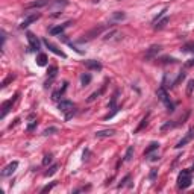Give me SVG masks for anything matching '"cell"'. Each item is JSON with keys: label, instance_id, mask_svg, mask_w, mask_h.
Here are the masks:
<instances>
[{"label": "cell", "instance_id": "6da1fadb", "mask_svg": "<svg viewBox=\"0 0 194 194\" xmlns=\"http://www.w3.org/2000/svg\"><path fill=\"white\" fill-rule=\"evenodd\" d=\"M156 95H158V99L165 105V108H167L168 112H173V111H174V105H173L171 100H170V97H168V94H167V91H165V86H159L158 91H156Z\"/></svg>", "mask_w": 194, "mask_h": 194}, {"label": "cell", "instance_id": "7a4b0ae2", "mask_svg": "<svg viewBox=\"0 0 194 194\" xmlns=\"http://www.w3.org/2000/svg\"><path fill=\"white\" fill-rule=\"evenodd\" d=\"M191 185V170H182L179 173V177H177V186L185 189Z\"/></svg>", "mask_w": 194, "mask_h": 194}, {"label": "cell", "instance_id": "3957f363", "mask_svg": "<svg viewBox=\"0 0 194 194\" xmlns=\"http://www.w3.org/2000/svg\"><path fill=\"white\" fill-rule=\"evenodd\" d=\"M17 97H18V94H15L12 99H9V100H6L3 105H2V112H0V118H5L6 117V114L9 112V109L12 108V105L15 103V100H17Z\"/></svg>", "mask_w": 194, "mask_h": 194}, {"label": "cell", "instance_id": "277c9868", "mask_svg": "<svg viewBox=\"0 0 194 194\" xmlns=\"http://www.w3.org/2000/svg\"><path fill=\"white\" fill-rule=\"evenodd\" d=\"M26 37H27V41H29V46H31V50H34V52H38L40 50V47H41V43H40V40L34 35V34H31V32H27L26 34Z\"/></svg>", "mask_w": 194, "mask_h": 194}, {"label": "cell", "instance_id": "5b68a950", "mask_svg": "<svg viewBox=\"0 0 194 194\" xmlns=\"http://www.w3.org/2000/svg\"><path fill=\"white\" fill-rule=\"evenodd\" d=\"M43 43H44V44H46V47H47V49H49L52 53H55L56 56H61V58H67V55H65V53H64L61 49H58V47H56L53 43H50L47 38H44V40H43Z\"/></svg>", "mask_w": 194, "mask_h": 194}, {"label": "cell", "instance_id": "8992f818", "mask_svg": "<svg viewBox=\"0 0 194 194\" xmlns=\"http://www.w3.org/2000/svg\"><path fill=\"white\" fill-rule=\"evenodd\" d=\"M58 109H59L61 112H64V114H68V112H71V111L74 109V105H73V102H70V100H61L59 105H58Z\"/></svg>", "mask_w": 194, "mask_h": 194}, {"label": "cell", "instance_id": "52a82bcc", "mask_svg": "<svg viewBox=\"0 0 194 194\" xmlns=\"http://www.w3.org/2000/svg\"><path fill=\"white\" fill-rule=\"evenodd\" d=\"M83 65H85V68H88V70H94V71H100L103 67H102V64L99 62V61H94V59H89V61H83Z\"/></svg>", "mask_w": 194, "mask_h": 194}, {"label": "cell", "instance_id": "ba28073f", "mask_svg": "<svg viewBox=\"0 0 194 194\" xmlns=\"http://www.w3.org/2000/svg\"><path fill=\"white\" fill-rule=\"evenodd\" d=\"M17 167H18V162L17 161H12L11 164H8L3 170H2V177H6V176H11L15 170H17Z\"/></svg>", "mask_w": 194, "mask_h": 194}, {"label": "cell", "instance_id": "9c48e42d", "mask_svg": "<svg viewBox=\"0 0 194 194\" xmlns=\"http://www.w3.org/2000/svg\"><path fill=\"white\" fill-rule=\"evenodd\" d=\"M105 41H118V40H121L123 38V35H121V32L120 31H111V32H108L105 37Z\"/></svg>", "mask_w": 194, "mask_h": 194}, {"label": "cell", "instance_id": "30bf717a", "mask_svg": "<svg viewBox=\"0 0 194 194\" xmlns=\"http://www.w3.org/2000/svg\"><path fill=\"white\" fill-rule=\"evenodd\" d=\"M192 137H194V129H189V131H188V134H186V135H185V137H183V138H182V140H180L177 144H176V147H177V149H180V147L186 146V144H188V143L192 140Z\"/></svg>", "mask_w": 194, "mask_h": 194}, {"label": "cell", "instance_id": "8fae6325", "mask_svg": "<svg viewBox=\"0 0 194 194\" xmlns=\"http://www.w3.org/2000/svg\"><path fill=\"white\" fill-rule=\"evenodd\" d=\"M49 3H50V0H37V2L27 3V5H26V9H34V8H43V6H47Z\"/></svg>", "mask_w": 194, "mask_h": 194}, {"label": "cell", "instance_id": "7c38bea8", "mask_svg": "<svg viewBox=\"0 0 194 194\" xmlns=\"http://www.w3.org/2000/svg\"><path fill=\"white\" fill-rule=\"evenodd\" d=\"M40 17H41V14H32V15L26 17V18L23 20V23H21V27H23V29H24V27H27L29 24H32L34 21H37Z\"/></svg>", "mask_w": 194, "mask_h": 194}, {"label": "cell", "instance_id": "4fadbf2b", "mask_svg": "<svg viewBox=\"0 0 194 194\" xmlns=\"http://www.w3.org/2000/svg\"><path fill=\"white\" fill-rule=\"evenodd\" d=\"M102 31H103V26H99V27H94V29H92L91 32H88V34H86V37H85V38H82L80 41H82V43H83V41H88V40L94 38L95 35H99V34H100Z\"/></svg>", "mask_w": 194, "mask_h": 194}, {"label": "cell", "instance_id": "5bb4252c", "mask_svg": "<svg viewBox=\"0 0 194 194\" xmlns=\"http://www.w3.org/2000/svg\"><path fill=\"white\" fill-rule=\"evenodd\" d=\"M68 24H71V21H67V23H64V24L55 26V27H52V29H50V34H52V35H61V34L64 32V29H65Z\"/></svg>", "mask_w": 194, "mask_h": 194}, {"label": "cell", "instance_id": "9a60e30c", "mask_svg": "<svg viewBox=\"0 0 194 194\" xmlns=\"http://www.w3.org/2000/svg\"><path fill=\"white\" fill-rule=\"evenodd\" d=\"M159 50H161V46H158V44H155V46H152L147 52H146V59H150V58H153L155 55H158L159 53Z\"/></svg>", "mask_w": 194, "mask_h": 194}, {"label": "cell", "instance_id": "2e32d148", "mask_svg": "<svg viewBox=\"0 0 194 194\" xmlns=\"http://www.w3.org/2000/svg\"><path fill=\"white\" fill-rule=\"evenodd\" d=\"M112 135H115V129H105V131L95 132L97 138H105V137H112Z\"/></svg>", "mask_w": 194, "mask_h": 194}, {"label": "cell", "instance_id": "e0dca14e", "mask_svg": "<svg viewBox=\"0 0 194 194\" xmlns=\"http://www.w3.org/2000/svg\"><path fill=\"white\" fill-rule=\"evenodd\" d=\"M67 85H68V83H67V82H64V83H62V88L56 89V91L52 94V99H53V100H59V99H61V95H62V94H64V91L67 89Z\"/></svg>", "mask_w": 194, "mask_h": 194}, {"label": "cell", "instance_id": "ac0fdd59", "mask_svg": "<svg viewBox=\"0 0 194 194\" xmlns=\"http://www.w3.org/2000/svg\"><path fill=\"white\" fill-rule=\"evenodd\" d=\"M68 5V2H67V0H50V3H49V6L50 8H64V6H67Z\"/></svg>", "mask_w": 194, "mask_h": 194}, {"label": "cell", "instance_id": "d6986e66", "mask_svg": "<svg viewBox=\"0 0 194 194\" xmlns=\"http://www.w3.org/2000/svg\"><path fill=\"white\" fill-rule=\"evenodd\" d=\"M37 64H38L40 67H44V65L47 64V56H46L44 53H40V55L37 56Z\"/></svg>", "mask_w": 194, "mask_h": 194}, {"label": "cell", "instance_id": "ffe728a7", "mask_svg": "<svg viewBox=\"0 0 194 194\" xmlns=\"http://www.w3.org/2000/svg\"><path fill=\"white\" fill-rule=\"evenodd\" d=\"M103 91H105V85H103V86H102V88H100L99 91H95V92H92V94H91V95L88 97V102H94V100H95L97 97H99V95H100V94H102Z\"/></svg>", "mask_w": 194, "mask_h": 194}, {"label": "cell", "instance_id": "44dd1931", "mask_svg": "<svg viewBox=\"0 0 194 194\" xmlns=\"http://www.w3.org/2000/svg\"><path fill=\"white\" fill-rule=\"evenodd\" d=\"M158 147H159V143H150V146L144 150V155H150L152 152L158 150Z\"/></svg>", "mask_w": 194, "mask_h": 194}, {"label": "cell", "instance_id": "7402d4cb", "mask_svg": "<svg viewBox=\"0 0 194 194\" xmlns=\"http://www.w3.org/2000/svg\"><path fill=\"white\" fill-rule=\"evenodd\" d=\"M132 156H134V147L131 146V147H128V150H126V155H124V159H123V162H128V161H131V159H132Z\"/></svg>", "mask_w": 194, "mask_h": 194}, {"label": "cell", "instance_id": "603a6c76", "mask_svg": "<svg viewBox=\"0 0 194 194\" xmlns=\"http://www.w3.org/2000/svg\"><path fill=\"white\" fill-rule=\"evenodd\" d=\"M80 82H82V85H83V86H86V85L91 82V74H89V73H85V74H82V77H80Z\"/></svg>", "mask_w": 194, "mask_h": 194}, {"label": "cell", "instance_id": "cb8c5ba5", "mask_svg": "<svg viewBox=\"0 0 194 194\" xmlns=\"http://www.w3.org/2000/svg\"><path fill=\"white\" fill-rule=\"evenodd\" d=\"M192 91H194V79L188 80V85H186V95H192Z\"/></svg>", "mask_w": 194, "mask_h": 194}, {"label": "cell", "instance_id": "d4e9b609", "mask_svg": "<svg viewBox=\"0 0 194 194\" xmlns=\"http://www.w3.org/2000/svg\"><path fill=\"white\" fill-rule=\"evenodd\" d=\"M170 21V18L168 17H165V18H162L161 21H158V24H155V29H162V27H165V24Z\"/></svg>", "mask_w": 194, "mask_h": 194}, {"label": "cell", "instance_id": "484cf974", "mask_svg": "<svg viewBox=\"0 0 194 194\" xmlns=\"http://www.w3.org/2000/svg\"><path fill=\"white\" fill-rule=\"evenodd\" d=\"M147 123H149V114H147V115H146V117L141 120V123H140V126L137 128V131H135V132H140L141 129H144V126H147Z\"/></svg>", "mask_w": 194, "mask_h": 194}, {"label": "cell", "instance_id": "4316f807", "mask_svg": "<svg viewBox=\"0 0 194 194\" xmlns=\"http://www.w3.org/2000/svg\"><path fill=\"white\" fill-rule=\"evenodd\" d=\"M124 18H126V14L124 12H120V11L114 12V15H112V20H124Z\"/></svg>", "mask_w": 194, "mask_h": 194}, {"label": "cell", "instance_id": "83f0119b", "mask_svg": "<svg viewBox=\"0 0 194 194\" xmlns=\"http://www.w3.org/2000/svg\"><path fill=\"white\" fill-rule=\"evenodd\" d=\"M58 168H59V165H56V164H55V165H52V167H50V168H49V170L46 171V176L49 177V176H52V174H55V173L58 171Z\"/></svg>", "mask_w": 194, "mask_h": 194}, {"label": "cell", "instance_id": "f1b7e54d", "mask_svg": "<svg viewBox=\"0 0 194 194\" xmlns=\"http://www.w3.org/2000/svg\"><path fill=\"white\" fill-rule=\"evenodd\" d=\"M117 97H118V91H115V94L112 95V99H111V102H109V105H108V108H115V102H117Z\"/></svg>", "mask_w": 194, "mask_h": 194}, {"label": "cell", "instance_id": "f546056e", "mask_svg": "<svg viewBox=\"0 0 194 194\" xmlns=\"http://www.w3.org/2000/svg\"><path fill=\"white\" fill-rule=\"evenodd\" d=\"M185 74H186L185 71H180V73H179V76H177V79H176V80L173 82V86H176V85H177L179 82H182V80L185 79Z\"/></svg>", "mask_w": 194, "mask_h": 194}, {"label": "cell", "instance_id": "4dcf8cb0", "mask_svg": "<svg viewBox=\"0 0 194 194\" xmlns=\"http://www.w3.org/2000/svg\"><path fill=\"white\" fill-rule=\"evenodd\" d=\"M118 109H120L118 106H115V108H112V111H111V112H109L108 115H105V120H109V118H112V117H114V115H115V114L118 112Z\"/></svg>", "mask_w": 194, "mask_h": 194}, {"label": "cell", "instance_id": "1f68e13d", "mask_svg": "<svg viewBox=\"0 0 194 194\" xmlns=\"http://www.w3.org/2000/svg\"><path fill=\"white\" fill-rule=\"evenodd\" d=\"M14 79H15V76H12V74H11V76H8V77H6V79H5V80L2 82V85H0V86H2V88H5V86H6V85H8L9 82H12Z\"/></svg>", "mask_w": 194, "mask_h": 194}, {"label": "cell", "instance_id": "d6a6232c", "mask_svg": "<svg viewBox=\"0 0 194 194\" xmlns=\"http://www.w3.org/2000/svg\"><path fill=\"white\" fill-rule=\"evenodd\" d=\"M182 52H194V43H189L182 47Z\"/></svg>", "mask_w": 194, "mask_h": 194}, {"label": "cell", "instance_id": "836d02e7", "mask_svg": "<svg viewBox=\"0 0 194 194\" xmlns=\"http://www.w3.org/2000/svg\"><path fill=\"white\" fill-rule=\"evenodd\" d=\"M165 12H167V8H164V9H162V11H161V12H159V14H158L155 18H153V21H152V23H153V24H156V23H158V20H159V18H161V17H162Z\"/></svg>", "mask_w": 194, "mask_h": 194}, {"label": "cell", "instance_id": "e575fe53", "mask_svg": "<svg viewBox=\"0 0 194 194\" xmlns=\"http://www.w3.org/2000/svg\"><path fill=\"white\" fill-rule=\"evenodd\" d=\"M56 73H58V68H56V67H50V70H49V76H50V79H55Z\"/></svg>", "mask_w": 194, "mask_h": 194}, {"label": "cell", "instance_id": "d590c367", "mask_svg": "<svg viewBox=\"0 0 194 194\" xmlns=\"http://www.w3.org/2000/svg\"><path fill=\"white\" fill-rule=\"evenodd\" d=\"M52 159H53V156H52V155H46V156H44V159H43V165H49V164L52 162Z\"/></svg>", "mask_w": 194, "mask_h": 194}, {"label": "cell", "instance_id": "8d00e7d4", "mask_svg": "<svg viewBox=\"0 0 194 194\" xmlns=\"http://www.w3.org/2000/svg\"><path fill=\"white\" fill-rule=\"evenodd\" d=\"M55 185H56V182H52V183H49V185H46V186H44V188L41 189V192H47V191H50V189H52V188H53Z\"/></svg>", "mask_w": 194, "mask_h": 194}, {"label": "cell", "instance_id": "74e56055", "mask_svg": "<svg viewBox=\"0 0 194 194\" xmlns=\"http://www.w3.org/2000/svg\"><path fill=\"white\" fill-rule=\"evenodd\" d=\"M53 132H58V129H56V128H49V129H46L43 134H44V135H52Z\"/></svg>", "mask_w": 194, "mask_h": 194}, {"label": "cell", "instance_id": "f35d334b", "mask_svg": "<svg viewBox=\"0 0 194 194\" xmlns=\"http://www.w3.org/2000/svg\"><path fill=\"white\" fill-rule=\"evenodd\" d=\"M129 180H131V174H128V176H126V177H124V179H123V180L120 182V185H118V188H121V186H124V185H126V182H129Z\"/></svg>", "mask_w": 194, "mask_h": 194}, {"label": "cell", "instance_id": "ab89813d", "mask_svg": "<svg viewBox=\"0 0 194 194\" xmlns=\"http://www.w3.org/2000/svg\"><path fill=\"white\" fill-rule=\"evenodd\" d=\"M35 126H37V121L32 118V121L27 124V131H34V129H35Z\"/></svg>", "mask_w": 194, "mask_h": 194}, {"label": "cell", "instance_id": "60d3db41", "mask_svg": "<svg viewBox=\"0 0 194 194\" xmlns=\"http://www.w3.org/2000/svg\"><path fill=\"white\" fill-rule=\"evenodd\" d=\"M162 62L164 64H168V62L173 64V62H176V59H173V58H162Z\"/></svg>", "mask_w": 194, "mask_h": 194}, {"label": "cell", "instance_id": "b9f144b4", "mask_svg": "<svg viewBox=\"0 0 194 194\" xmlns=\"http://www.w3.org/2000/svg\"><path fill=\"white\" fill-rule=\"evenodd\" d=\"M174 126H176V123H167V124H164V126H162V131H167V129L174 128Z\"/></svg>", "mask_w": 194, "mask_h": 194}, {"label": "cell", "instance_id": "7bdbcfd3", "mask_svg": "<svg viewBox=\"0 0 194 194\" xmlns=\"http://www.w3.org/2000/svg\"><path fill=\"white\" fill-rule=\"evenodd\" d=\"M155 176H156V170H152V173H150V179H155Z\"/></svg>", "mask_w": 194, "mask_h": 194}, {"label": "cell", "instance_id": "ee69618b", "mask_svg": "<svg viewBox=\"0 0 194 194\" xmlns=\"http://www.w3.org/2000/svg\"><path fill=\"white\" fill-rule=\"evenodd\" d=\"M191 65H194V59H191L189 62H186V67H191Z\"/></svg>", "mask_w": 194, "mask_h": 194}]
</instances>
